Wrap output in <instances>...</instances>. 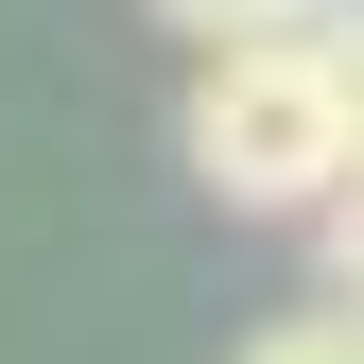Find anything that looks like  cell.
<instances>
[{
  "label": "cell",
  "instance_id": "3",
  "mask_svg": "<svg viewBox=\"0 0 364 364\" xmlns=\"http://www.w3.org/2000/svg\"><path fill=\"white\" fill-rule=\"evenodd\" d=\"M156 18H173V35H208V53H225V35H295V18H330V0H156Z\"/></svg>",
  "mask_w": 364,
  "mask_h": 364
},
{
  "label": "cell",
  "instance_id": "2",
  "mask_svg": "<svg viewBox=\"0 0 364 364\" xmlns=\"http://www.w3.org/2000/svg\"><path fill=\"white\" fill-rule=\"evenodd\" d=\"M225 364H364V312H278V330H243Z\"/></svg>",
  "mask_w": 364,
  "mask_h": 364
},
{
  "label": "cell",
  "instance_id": "4",
  "mask_svg": "<svg viewBox=\"0 0 364 364\" xmlns=\"http://www.w3.org/2000/svg\"><path fill=\"white\" fill-rule=\"evenodd\" d=\"M312 260H330V312H364V173L312 208Z\"/></svg>",
  "mask_w": 364,
  "mask_h": 364
},
{
  "label": "cell",
  "instance_id": "1",
  "mask_svg": "<svg viewBox=\"0 0 364 364\" xmlns=\"http://www.w3.org/2000/svg\"><path fill=\"white\" fill-rule=\"evenodd\" d=\"M173 156H191V191L243 208V225H312V208H330L347 173H364V122H347L330 53H312V18L295 35H225V53L191 70Z\"/></svg>",
  "mask_w": 364,
  "mask_h": 364
},
{
  "label": "cell",
  "instance_id": "5",
  "mask_svg": "<svg viewBox=\"0 0 364 364\" xmlns=\"http://www.w3.org/2000/svg\"><path fill=\"white\" fill-rule=\"evenodd\" d=\"M312 53H330V87H347V122H364V0H330V18H312Z\"/></svg>",
  "mask_w": 364,
  "mask_h": 364
}]
</instances>
